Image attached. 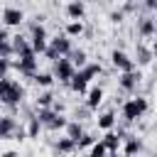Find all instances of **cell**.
I'll return each mask as SVG.
<instances>
[{"instance_id":"6da1fadb","label":"cell","mask_w":157,"mask_h":157,"mask_svg":"<svg viewBox=\"0 0 157 157\" xmlns=\"http://www.w3.org/2000/svg\"><path fill=\"white\" fill-rule=\"evenodd\" d=\"M145 110H147V101L137 96V98H130V101L123 105V118L132 123V120H137V118H140Z\"/></svg>"},{"instance_id":"7a4b0ae2","label":"cell","mask_w":157,"mask_h":157,"mask_svg":"<svg viewBox=\"0 0 157 157\" xmlns=\"http://www.w3.org/2000/svg\"><path fill=\"white\" fill-rule=\"evenodd\" d=\"M74 74H76V66H74V61H71V59H64V56H59V59H56V64H54V76H56L59 81L69 83Z\"/></svg>"},{"instance_id":"3957f363","label":"cell","mask_w":157,"mask_h":157,"mask_svg":"<svg viewBox=\"0 0 157 157\" xmlns=\"http://www.w3.org/2000/svg\"><path fill=\"white\" fill-rule=\"evenodd\" d=\"M32 49L34 54H42L47 49V32L42 25H32Z\"/></svg>"},{"instance_id":"277c9868","label":"cell","mask_w":157,"mask_h":157,"mask_svg":"<svg viewBox=\"0 0 157 157\" xmlns=\"http://www.w3.org/2000/svg\"><path fill=\"white\" fill-rule=\"evenodd\" d=\"M22 96H25V91H22V86L17 83V81H12L10 83V88L5 91V96L0 98L5 105H20V101H22Z\"/></svg>"},{"instance_id":"5b68a950","label":"cell","mask_w":157,"mask_h":157,"mask_svg":"<svg viewBox=\"0 0 157 157\" xmlns=\"http://www.w3.org/2000/svg\"><path fill=\"white\" fill-rule=\"evenodd\" d=\"M110 61H113V66H115V69H120V71H132V69H135L132 59H130L125 52H120V49H115V52L110 54Z\"/></svg>"},{"instance_id":"8992f818","label":"cell","mask_w":157,"mask_h":157,"mask_svg":"<svg viewBox=\"0 0 157 157\" xmlns=\"http://www.w3.org/2000/svg\"><path fill=\"white\" fill-rule=\"evenodd\" d=\"M17 69L27 76H34V69H37V59H34V52H25L20 54V61H17Z\"/></svg>"},{"instance_id":"52a82bcc","label":"cell","mask_w":157,"mask_h":157,"mask_svg":"<svg viewBox=\"0 0 157 157\" xmlns=\"http://www.w3.org/2000/svg\"><path fill=\"white\" fill-rule=\"evenodd\" d=\"M2 20H5V25L17 27V25H22L25 15H22V10H20V7H5V10H2Z\"/></svg>"},{"instance_id":"ba28073f","label":"cell","mask_w":157,"mask_h":157,"mask_svg":"<svg viewBox=\"0 0 157 157\" xmlns=\"http://www.w3.org/2000/svg\"><path fill=\"white\" fill-rule=\"evenodd\" d=\"M140 78H142V76H140L135 69H132V71H123V76H120V88H123V91H132V88L140 83Z\"/></svg>"},{"instance_id":"9c48e42d","label":"cell","mask_w":157,"mask_h":157,"mask_svg":"<svg viewBox=\"0 0 157 157\" xmlns=\"http://www.w3.org/2000/svg\"><path fill=\"white\" fill-rule=\"evenodd\" d=\"M52 47H54L61 56L71 54V39H69V34H66V37H54V39H52Z\"/></svg>"},{"instance_id":"30bf717a","label":"cell","mask_w":157,"mask_h":157,"mask_svg":"<svg viewBox=\"0 0 157 157\" xmlns=\"http://www.w3.org/2000/svg\"><path fill=\"white\" fill-rule=\"evenodd\" d=\"M69 86H71V91H76V93H86V86H88V78L83 76V71H78V74H74V76H71V81H69Z\"/></svg>"},{"instance_id":"8fae6325","label":"cell","mask_w":157,"mask_h":157,"mask_svg":"<svg viewBox=\"0 0 157 157\" xmlns=\"http://www.w3.org/2000/svg\"><path fill=\"white\" fill-rule=\"evenodd\" d=\"M83 12H86V7H83V2H81V0H71V2L66 5V15H69L71 20H81V17H83Z\"/></svg>"},{"instance_id":"7c38bea8","label":"cell","mask_w":157,"mask_h":157,"mask_svg":"<svg viewBox=\"0 0 157 157\" xmlns=\"http://www.w3.org/2000/svg\"><path fill=\"white\" fill-rule=\"evenodd\" d=\"M15 128H17L15 118H10V115L0 118V137H10V135L15 132Z\"/></svg>"},{"instance_id":"4fadbf2b","label":"cell","mask_w":157,"mask_h":157,"mask_svg":"<svg viewBox=\"0 0 157 157\" xmlns=\"http://www.w3.org/2000/svg\"><path fill=\"white\" fill-rule=\"evenodd\" d=\"M12 52H15V54H25V52H34V49H32V44H29L25 37L17 34V37H12Z\"/></svg>"},{"instance_id":"5bb4252c","label":"cell","mask_w":157,"mask_h":157,"mask_svg":"<svg viewBox=\"0 0 157 157\" xmlns=\"http://www.w3.org/2000/svg\"><path fill=\"white\" fill-rule=\"evenodd\" d=\"M155 27H157V22H155V20L142 17V20H140V25H137V32H140L142 37H150V34H155Z\"/></svg>"},{"instance_id":"9a60e30c","label":"cell","mask_w":157,"mask_h":157,"mask_svg":"<svg viewBox=\"0 0 157 157\" xmlns=\"http://www.w3.org/2000/svg\"><path fill=\"white\" fill-rule=\"evenodd\" d=\"M101 101H103V91H101L98 86L91 88V91H88V101H86V105H88V108H98Z\"/></svg>"},{"instance_id":"2e32d148","label":"cell","mask_w":157,"mask_h":157,"mask_svg":"<svg viewBox=\"0 0 157 157\" xmlns=\"http://www.w3.org/2000/svg\"><path fill=\"white\" fill-rule=\"evenodd\" d=\"M54 115H56V113H54V110H49V105H42V108H39V113H37V118H39V123H42V125H49Z\"/></svg>"},{"instance_id":"e0dca14e","label":"cell","mask_w":157,"mask_h":157,"mask_svg":"<svg viewBox=\"0 0 157 157\" xmlns=\"http://www.w3.org/2000/svg\"><path fill=\"white\" fill-rule=\"evenodd\" d=\"M103 142H105L108 152L113 155V152H118V142H120V135H113V132H108V135L103 137Z\"/></svg>"},{"instance_id":"ac0fdd59","label":"cell","mask_w":157,"mask_h":157,"mask_svg":"<svg viewBox=\"0 0 157 157\" xmlns=\"http://www.w3.org/2000/svg\"><path fill=\"white\" fill-rule=\"evenodd\" d=\"M137 61H140V64H150V61H152V49L137 44Z\"/></svg>"},{"instance_id":"d6986e66","label":"cell","mask_w":157,"mask_h":157,"mask_svg":"<svg viewBox=\"0 0 157 157\" xmlns=\"http://www.w3.org/2000/svg\"><path fill=\"white\" fill-rule=\"evenodd\" d=\"M115 125V115L113 113H103L101 118H98V128H103V130H110Z\"/></svg>"},{"instance_id":"ffe728a7","label":"cell","mask_w":157,"mask_h":157,"mask_svg":"<svg viewBox=\"0 0 157 157\" xmlns=\"http://www.w3.org/2000/svg\"><path fill=\"white\" fill-rule=\"evenodd\" d=\"M56 150H59V152H71V150H76V140H74V137H64V140L56 145Z\"/></svg>"},{"instance_id":"44dd1931","label":"cell","mask_w":157,"mask_h":157,"mask_svg":"<svg viewBox=\"0 0 157 157\" xmlns=\"http://www.w3.org/2000/svg\"><path fill=\"white\" fill-rule=\"evenodd\" d=\"M81 32H83V25H81V22H76V20H74V22H69V25H66V34H69V37H78Z\"/></svg>"},{"instance_id":"7402d4cb","label":"cell","mask_w":157,"mask_h":157,"mask_svg":"<svg viewBox=\"0 0 157 157\" xmlns=\"http://www.w3.org/2000/svg\"><path fill=\"white\" fill-rule=\"evenodd\" d=\"M39 128H42V123H39V118L34 115V118H29V125H27V135L29 137H37V132H39Z\"/></svg>"},{"instance_id":"603a6c76","label":"cell","mask_w":157,"mask_h":157,"mask_svg":"<svg viewBox=\"0 0 157 157\" xmlns=\"http://www.w3.org/2000/svg\"><path fill=\"white\" fill-rule=\"evenodd\" d=\"M66 132H69V137H74V140H78V137L83 135V130H81L78 123H66Z\"/></svg>"},{"instance_id":"cb8c5ba5","label":"cell","mask_w":157,"mask_h":157,"mask_svg":"<svg viewBox=\"0 0 157 157\" xmlns=\"http://www.w3.org/2000/svg\"><path fill=\"white\" fill-rule=\"evenodd\" d=\"M52 81H54V76L52 74H34V83H39V86H52Z\"/></svg>"},{"instance_id":"d4e9b609","label":"cell","mask_w":157,"mask_h":157,"mask_svg":"<svg viewBox=\"0 0 157 157\" xmlns=\"http://www.w3.org/2000/svg\"><path fill=\"white\" fill-rule=\"evenodd\" d=\"M69 56H71L74 66H83V64H86V52H81V49H78V52H71Z\"/></svg>"},{"instance_id":"484cf974","label":"cell","mask_w":157,"mask_h":157,"mask_svg":"<svg viewBox=\"0 0 157 157\" xmlns=\"http://www.w3.org/2000/svg\"><path fill=\"white\" fill-rule=\"evenodd\" d=\"M96 74H101V64H88V66H83V76L91 81Z\"/></svg>"},{"instance_id":"4316f807","label":"cell","mask_w":157,"mask_h":157,"mask_svg":"<svg viewBox=\"0 0 157 157\" xmlns=\"http://www.w3.org/2000/svg\"><path fill=\"white\" fill-rule=\"evenodd\" d=\"M47 128H49V130H59V128H66V120H64V118H61V115L56 113V115L52 118V123H49Z\"/></svg>"},{"instance_id":"83f0119b","label":"cell","mask_w":157,"mask_h":157,"mask_svg":"<svg viewBox=\"0 0 157 157\" xmlns=\"http://www.w3.org/2000/svg\"><path fill=\"white\" fill-rule=\"evenodd\" d=\"M52 101H54V96L47 91V93H42V96L37 98V105H52Z\"/></svg>"},{"instance_id":"f1b7e54d","label":"cell","mask_w":157,"mask_h":157,"mask_svg":"<svg viewBox=\"0 0 157 157\" xmlns=\"http://www.w3.org/2000/svg\"><path fill=\"white\" fill-rule=\"evenodd\" d=\"M105 152H108L105 142H98V145H93V147H91V155H96V157H98V155H105Z\"/></svg>"},{"instance_id":"f546056e","label":"cell","mask_w":157,"mask_h":157,"mask_svg":"<svg viewBox=\"0 0 157 157\" xmlns=\"http://www.w3.org/2000/svg\"><path fill=\"white\" fill-rule=\"evenodd\" d=\"M91 142H93V137H91V135H81V137L76 140V147H88Z\"/></svg>"},{"instance_id":"4dcf8cb0","label":"cell","mask_w":157,"mask_h":157,"mask_svg":"<svg viewBox=\"0 0 157 157\" xmlns=\"http://www.w3.org/2000/svg\"><path fill=\"white\" fill-rule=\"evenodd\" d=\"M10 83H12V81H10V78H5V76H0V98H2V96H5V91H7V88H10Z\"/></svg>"},{"instance_id":"1f68e13d","label":"cell","mask_w":157,"mask_h":157,"mask_svg":"<svg viewBox=\"0 0 157 157\" xmlns=\"http://www.w3.org/2000/svg\"><path fill=\"white\" fill-rule=\"evenodd\" d=\"M137 150H140V142H137V140H130V142L125 145V152H128V155H130V152H137Z\"/></svg>"},{"instance_id":"d6a6232c","label":"cell","mask_w":157,"mask_h":157,"mask_svg":"<svg viewBox=\"0 0 157 157\" xmlns=\"http://www.w3.org/2000/svg\"><path fill=\"white\" fill-rule=\"evenodd\" d=\"M44 54H47V59H59V56H61L54 47H47V49H44Z\"/></svg>"},{"instance_id":"836d02e7","label":"cell","mask_w":157,"mask_h":157,"mask_svg":"<svg viewBox=\"0 0 157 157\" xmlns=\"http://www.w3.org/2000/svg\"><path fill=\"white\" fill-rule=\"evenodd\" d=\"M5 74H7V59L0 56V76H5Z\"/></svg>"},{"instance_id":"e575fe53","label":"cell","mask_w":157,"mask_h":157,"mask_svg":"<svg viewBox=\"0 0 157 157\" xmlns=\"http://www.w3.org/2000/svg\"><path fill=\"white\" fill-rule=\"evenodd\" d=\"M110 20H113V22H123V12H113Z\"/></svg>"},{"instance_id":"d590c367","label":"cell","mask_w":157,"mask_h":157,"mask_svg":"<svg viewBox=\"0 0 157 157\" xmlns=\"http://www.w3.org/2000/svg\"><path fill=\"white\" fill-rule=\"evenodd\" d=\"M145 5H147L150 10H157V0H145Z\"/></svg>"},{"instance_id":"8d00e7d4","label":"cell","mask_w":157,"mask_h":157,"mask_svg":"<svg viewBox=\"0 0 157 157\" xmlns=\"http://www.w3.org/2000/svg\"><path fill=\"white\" fill-rule=\"evenodd\" d=\"M152 54H157V42H155V44H152Z\"/></svg>"},{"instance_id":"74e56055","label":"cell","mask_w":157,"mask_h":157,"mask_svg":"<svg viewBox=\"0 0 157 157\" xmlns=\"http://www.w3.org/2000/svg\"><path fill=\"white\" fill-rule=\"evenodd\" d=\"M155 34H157V27H155Z\"/></svg>"}]
</instances>
